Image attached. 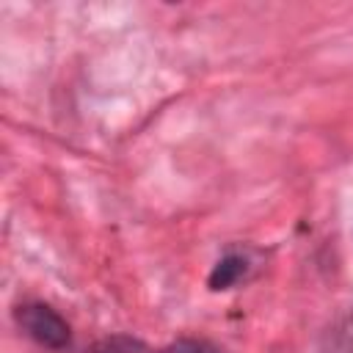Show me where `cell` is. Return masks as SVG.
<instances>
[{
	"label": "cell",
	"mask_w": 353,
	"mask_h": 353,
	"mask_svg": "<svg viewBox=\"0 0 353 353\" xmlns=\"http://www.w3.org/2000/svg\"><path fill=\"white\" fill-rule=\"evenodd\" d=\"M245 270H248V259L243 256V254H223L218 262H215V268H212V273H210V279H207V284H210V290H229V287H234L243 276H245Z\"/></svg>",
	"instance_id": "7a4b0ae2"
},
{
	"label": "cell",
	"mask_w": 353,
	"mask_h": 353,
	"mask_svg": "<svg viewBox=\"0 0 353 353\" xmlns=\"http://www.w3.org/2000/svg\"><path fill=\"white\" fill-rule=\"evenodd\" d=\"M91 353H146L143 345L138 339H130V336H110V339H102L91 347Z\"/></svg>",
	"instance_id": "277c9868"
},
{
	"label": "cell",
	"mask_w": 353,
	"mask_h": 353,
	"mask_svg": "<svg viewBox=\"0 0 353 353\" xmlns=\"http://www.w3.org/2000/svg\"><path fill=\"white\" fill-rule=\"evenodd\" d=\"M154 353H226V350L207 342V339H176V342H171Z\"/></svg>",
	"instance_id": "3957f363"
},
{
	"label": "cell",
	"mask_w": 353,
	"mask_h": 353,
	"mask_svg": "<svg viewBox=\"0 0 353 353\" xmlns=\"http://www.w3.org/2000/svg\"><path fill=\"white\" fill-rule=\"evenodd\" d=\"M17 325L41 347L50 350H66L72 342V331L69 323L47 303H22L14 312Z\"/></svg>",
	"instance_id": "6da1fadb"
}]
</instances>
